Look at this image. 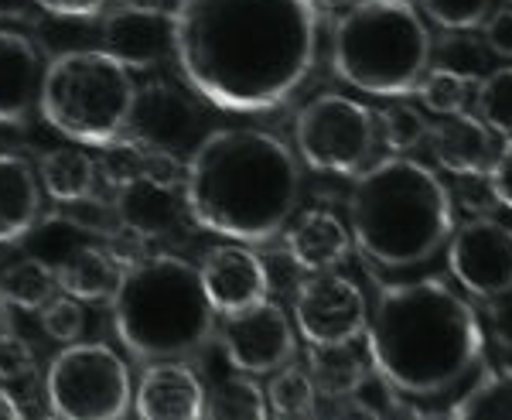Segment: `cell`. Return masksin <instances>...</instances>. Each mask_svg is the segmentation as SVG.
Segmentation results:
<instances>
[{
    "mask_svg": "<svg viewBox=\"0 0 512 420\" xmlns=\"http://www.w3.org/2000/svg\"><path fill=\"white\" fill-rule=\"evenodd\" d=\"M171 28L181 76L226 113L277 110L318 62L315 0H178Z\"/></svg>",
    "mask_w": 512,
    "mask_h": 420,
    "instance_id": "6da1fadb",
    "label": "cell"
},
{
    "mask_svg": "<svg viewBox=\"0 0 512 420\" xmlns=\"http://www.w3.org/2000/svg\"><path fill=\"white\" fill-rule=\"evenodd\" d=\"M379 383L410 400H434L465 383L485 356L475 308L441 280L390 284L366 321Z\"/></svg>",
    "mask_w": 512,
    "mask_h": 420,
    "instance_id": "7a4b0ae2",
    "label": "cell"
},
{
    "mask_svg": "<svg viewBox=\"0 0 512 420\" xmlns=\"http://www.w3.org/2000/svg\"><path fill=\"white\" fill-rule=\"evenodd\" d=\"M301 199L294 151L267 130H212L188 154L185 202L195 226L236 243H270Z\"/></svg>",
    "mask_w": 512,
    "mask_h": 420,
    "instance_id": "3957f363",
    "label": "cell"
},
{
    "mask_svg": "<svg viewBox=\"0 0 512 420\" xmlns=\"http://www.w3.org/2000/svg\"><path fill=\"white\" fill-rule=\"evenodd\" d=\"M352 243L383 270L420 267L451 240L454 202L427 164L393 154L355 178L349 195Z\"/></svg>",
    "mask_w": 512,
    "mask_h": 420,
    "instance_id": "277c9868",
    "label": "cell"
},
{
    "mask_svg": "<svg viewBox=\"0 0 512 420\" xmlns=\"http://www.w3.org/2000/svg\"><path fill=\"white\" fill-rule=\"evenodd\" d=\"M113 332L137 362L192 359L216 339V308L202 270L175 253H154L123 267L113 294Z\"/></svg>",
    "mask_w": 512,
    "mask_h": 420,
    "instance_id": "5b68a950",
    "label": "cell"
},
{
    "mask_svg": "<svg viewBox=\"0 0 512 420\" xmlns=\"http://www.w3.org/2000/svg\"><path fill=\"white\" fill-rule=\"evenodd\" d=\"M338 79L373 96H407L431 65V35L410 0H355L335 24Z\"/></svg>",
    "mask_w": 512,
    "mask_h": 420,
    "instance_id": "8992f818",
    "label": "cell"
},
{
    "mask_svg": "<svg viewBox=\"0 0 512 420\" xmlns=\"http://www.w3.org/2000/svg\"><path fill=\"white\" fill-rule=\"evenodd\" d=\"M130 69L110 52L76 48L45 65L38 110L52 130L89 147L117 144L134 106Z\"/></svg>",
    "mask_w": 512,
    "mask_h": 420,
    "instance_id": "52a82bcc",
    "label": "cell"
},
{
    "mask_svg": "<svg viewBox=\"0 0 512 420\" xmlns=\"http://www.w3.org/2000/svg\"><path fill=\"white\" fill-rule=\"evenodd\" d=\"M48 407L69 420H120L130 410V369L103 342H69L48 366Z\"/></svg>",
    "mask_w": 512,
    "mask_h": 420,
    "instance_id": "ba28073f",
    "label": "cell"
},
{
    "mask_svg": "<svg viewBox=\"0 0 512 420\" xmlns=\"http://www.w3.org/2000/svg\"><path fill=\"white\" fill-rule=\"evenodd\" d=\"M294 140L297 154L308 168L352 175L373 158L376 117L359 100L325 93L297 113Z\"/></svg>",
    "mask_w": 512,
    "mask_h": 420,
    "instance_id": "9c48e42d",
    "label": "cell"
},
{
    "mask_svg": "<svg viewBox=\"0 0 512 420\" xmlns=\"http://www.w3.org/2000/svg\"><path fill=\"white\" fill-rule=\"evenodd\" d=\"M123 137L168 154V158H188L202 144V110H198L195 96L175 82H144L134 93Z\"/></svg>",
    "mask_w": 512,
    "mask_h": 420,
    "instance_id": "30bf717a",
    "label": "cell"
},
{
    "mask_svg": "<svg viewBox=\"0 0 512 420\" xmlns=\"http://www.w3.org/2000/svg\"><path fill=\"white\" fill-rule=\"evenodd\" d=\"M216 342L229 366L246 376L277 373L297 352L291 318L280 304L267 298L253 308L222 315V325H216Z\"/></svg>",
    "mask_w": 512,
    "mask_h": 420,
    "instance_id": "8fae6325",
    "label": "cell"
},
{
    "mask_svg": "<svg viewBox=\"0 0 512 420\" xmlns=\"http://www.w3.org/2000/svg\"><path fill=\"white\" fill-rule=\"evenodd\" d=\"M451 277L475 298L512 291V229L499 219H468L448 240Z\"/></svg>",
    "mask_w": 512,
    "mask_h": 420,
    "instance_id": "7c38bea8",
    "label": "cell"
},
{
    "mask_svg": "<svg viewBox=\"0 0 512 420\" xmlns=\"http://www.w3.org/2000/svg\"><path fill=\"white\" fill-rule=\"evenodd\" d=\"M294 318L301 335L311 345H332V342H355L366 332L369 308L362 291L342 274L318 270L297 287Z\"/></svg>",
    "mask_w": 512,
    "mask_h": 420,
    "instance_id": "4fadbf2b",
    "label": "cell"
},
{
    "mask_svg": "<svg viewBox=\"0 0 512 420\" xmlns=\"http://www.w3.org/2000/svg\"><path fill=\"white\" fill-rule=\"evenodd\" d=\"M113 216L130 236L137 240H168L181 229L188 216L185 185H178L154 171H140V175L120 181L117 202H113Z\"/></svg>",
    "mask_w": 512,
    "mask_h": 420,
    "instance_id": "5bb4252c",
    "label": "cell"
},
{
    "mask_svg": "<svg viewBox=\"0 0 512 420\" xmlns=\"http://www.w3.org/2000/svg\"><path fill=\"white\" fill-rule=\"evenodd\" d=\"M198 270H202L205 294H209L216 315H233V311L253 308L263 298H270V274L250 246H212V250H205Z\"/></svg>",
    "mask_w": 512,
    "mask_h": 420,
    "instance_id": "9a60e30c",
    "label": "cell"
},
{
    "mask_svg": "<svg viewBox=\"0 0 512 420\" xmlns=\"http://www.w3.org/2000/svg\"><path fill=\"white\" fill-rule=\"evenodd\" d=\"M103 52L120 59L130 72H147L175 52V28L168 11H134L120 7L103 21Z\"/></svg>",
    "mask_w": 512,
    "mask_h": 420,
    "instance_id": "2e32d148",
    "label": "cell"
},
{
    "mask_svg": "<svg viewBox=\"0 0 512 420\" xmlns=\"http://www.w3.org/2000/svg\"><path fill=\"white\" fill-rule=\"evenodd\" d=\"M134 407L144 420H198L205 410V386L181 359L147 362Z\"/></svg>",
    "mask_w": 512,
    "mask_h": 420,
    "instance_id": "e0dca14e",
    "label": "cell"
},
{
    "mask_svg": "<svg viewBox=\"0 0 512 420\" xmlns=\"http://www.w3.org/2000/svg\"><path fill=\"white\" fill-rule=\"evenodd\" d=\"M45 62L35 41L0 28V127H21L41 100Z\"/></svg>",
    "mask_w": 512,
    "mask_h": 420,
    "instance_id": "ac0fdd59",
    "label": "cell"
},
{
    "mask_svg": "<svg viewBox=\"0 0 512 420\" xmlns=\"http://www.w3.org/2000/svg\"><path fill=\"white\" fill-rule=\"evenodd\" d=\"M431 151L441 168L461 178H482L499 154L489 123L468 113H448V120L437 123L431 130Z\"/></svg>",
    "mask_w": 512,
    "mask_h": 420,
    "instance_id": "d6986e66",
    "label": "cell"
},
{
    "mask_svg": "<svg viewBox=\"0 0 512 420\" xmlns=\"http://www.w3.org/2000/svg\"><path fill=\"white\" fill-rule=\"evenodd\" d=\"M41 178L21 154L0 151V246L24 243L41 219Z\"/></svg>",
    "mask_w": 512,
    "mask_h": 420,
    "instance_id": "ffe728a7",
    "label": "cell"
},
{
    "mask_svg": "<svg viewBox=\"0 0 512 420\" xmlns=\"http://www.w3.org/2000/svg\"><path fill=\"white\" fill-rule=\"evenodd\" d=\"M352 250V233L345 222L332 212H304L287 233V253L301 270L318 274V270L338 267Z\"/></svg>",
    "mask_w": 512,
    "mask_h": 420,
    "instance_id": "44dd1931",
    "label": "cell"
},
{
    "mask_svg": "<svg viewBox=\"0 0 512 420\" xmlns=\"http://www.w3.org/2000/svg\"><path fill=\"white\" fill-rule=\"evenodd\" d=\"M59 287L72 298H79L82 304H99V301H113L123 277V267L117 263L110 250L96 243L79 246L72 257H65L59 267Z\"/></svg>",
    "mask_w": 512,
    "mask_h": 420,
    "instance_id": "7402d4cb",
    "label": "cell"
},
{
    "mask_svg": "<svg viewBox=\"0 0 512 420\" xmlns=\"http://www.w3.org/2000/svg\"><path fill=\"white\" fill-rule=\"evenodd\" d=\"M38 178H41V188H45L55 202L76 205L93 195L99 168L82 147H55V151L41 154Z\"/></svg>",
    "mask_w": 512,
    "mask_h": 420,
    "instance_id": "603a6c76",
    "label": "cell"
},
{
    "mask_svg": "<svg viewBox=\"0 0 512 420\" xmlns=\"http://www.w3.org/2000/svg\"><path fill=\"white\" fill-rule=\"evenodd\" d=\"M308 376L321 397H355L362 390V383H366V362L352 349V342L311 345Z\"/></svg>",
    "mask_w": 512,
    "mask_h": 420,
    "instance_id": "cb8c5ba5",
    "label": "cell"
},
{
    "mask_svg": "<svg viewBox=\"0 0 512 420\" xmlns=\"http://www.w3.org/2000/svg\"><path fill=\"white\" fill-rule=\"evenodd\" d=\"M55 287H59V274L48 260L35 257H21L18 263H7L4 274H0V294L11 308L21 311H41L48 301L55 298Z\"/></svg>",
    "mask_w": 512,
    "mask_h": 420,
    "instance_id": "d4e9b609",
    "label": "cell"
},
{
    "mask_svg": "<svg viewBox=\"0 0 512 420\" xmlns=\"http://www.w3.org/2000/svg\"><path fill=\"white\" fill-rule=\"evenodd\" d=\"M202 417H209V420H263V417H270L267 393H263L260 383L250 380L246 373L233 376V380H219L209 393H205Z\"/></svg>",
    "mask_w": 512,
    "mask_h": 420,
    "instance_id": "484cf974",
    "label": "cell"
},
{
    "mask_svg": "<svg viewBox=\"0 0 512 420\" xmlns=\"http://www.w3.org/2000/svg\"><path fill=\"white\" fill-rule=\"evenodd\" d=\"M24 243H31V253L41 260H48L52 267H59L65 257L79 250V246L93 243V226L76 216H41L35 222Z\"/></svg>",
    "mask_w": 512,
    "mask_h": 420,
    "instance_id": "4316f807",
    "label": "cell"
},
{
    "mask_svg": "<svg viewBox=\"0 0 512 420\" xmlns=\"http://www.w3.org/2000/svg\"><path fill=\"white\" fill-rule=\"evenodd\" d=\"M458 420H512V366L485 373L472 390L451 407Z\"/></svg>",
    "mask_w": 512,
    "mask_h": 420,
    "instance_id": "83f0119b",
    "label": "cell"
},
{
    "mask_svg": "<svg viewBox=\"0 0 512 420\" xmlns=\"http://www.w3.org/2000/svg\"><path fill=\"white\" fill-rule=\"evenodd\" d=\"M267 407H270V414L280 420L315 417L318 390H315V383H311V376L304 373V369H294L291 362H287L284 369H277L267 390Z\"/></svg>",
    "mask_w": 512,
    "mask_h": 420,
    "instance_id": "f1b7e54d",
    "label": "cell"
},
{
    "mask_svg": "<svg viewBox=\"0 0 512 420\" xmlns=\"http://www.w3.org/2000/svg\"><path fill=\"white\" fill-rule=\"evenodd\" d=\"M417 96L427 110L441 113V117L461 113L465 110V100H468V79L451 69H444V65H437V69H427L424 79L417 82Z\"/></svg>",
    "mask_w": 512,
    "mask_h": 420,
    "instance_id": "f546056e",
    "label": "cell"
},
{
    "mask_svg": "<svg viewBox=\"0 0 512 420\" xmlns=\"http://www.w3.org/2000/svg\"><path fill=\"white\" fill-rule=\"evenodd\" d=\"M478 113L495 134L512 137V65L495 69L482 79L478 89Z\"/></svg>",
    "mask_w": 512,
    "mask_h": 420,
    "instance_id": "4dcf8cb0",
    "label": "cell"
},
{
    "mask_svg": "<svg viewBox=\"0 0 512 420\" xmlns=\"http://www.w3.org/2000/svg\"><path fill=\"white\" fill-rule=\"evenodd\" d=\"M376 123H379V137H383V144L396 154L410 151V147H417L420 140L427 137V120L407 103L383 106V113L376 117Z\"/></svg>",
    "mask_w": 512,
    "mask_h": 420,
    "instance_id": "1f68e13d",
    "label": "cell"
},
{
    "mask_svg": "<svg viewBox=\"0 0 512 420\" xmlns=\"http://www.w3.org/2000/svg\"><path fill=\"white\" fill-rule=\"evenodd\" d=\"M492 0H420L424 14L444 31H472L489 18Z\"/></svg>",
    "mask_w": 512,
    "mask_h": 420,
    "instance_id": "d6a6232c",
    "label": "cell"
},
{
    "mask_svg": "<svg viewBox=\"0 0 512 420\" xmlns=\"http://www.w3.org/2000/svg\"><path fill=\"white\" fill-rule=\"evenodd\" d=\"M41 328H45V332L52 335L55 342H62V345L79 342L82 328H86V311H82V301L62 291V298H52L45 308H41Z\"/></svg>",
    "mask_w": 512,
    "mask_h": 420,
    "instance_id": "836d02e7",
    "label": "cell"
},
{
    "mask_svg": "<svg viewBox=\"0 0 512 420\" xmlns=\"http://www.w3.org/2000/svg\"><path fill=\"white\" fill-rule=\"evenodd\" d=\"M35 369L38 359L31 342L0 328V383H24L28 376H35Z\"/></svg>",
    "mask_w": 512,
    "mask_h": 420,
    "instance_id": "e575fe53",
    "label": "cell"
},
{
    "mask_svg": "<svg viewBox=\"0 0 512 420\" xmlns=\"http://www.w3.org/2000/svg\"><path fill=\"white\" fill-rule=\"evenodd\" d=\"M441 65L465 79H475L482 72V62H485V52L468 38H444L441 41Z\"/></svg>",
    "mask_w": 512,
    "mask_h": 420,
    "instance_id": "d590c367",
    "label": "cell"
},
{
    "mask_svg": "<svg viewBox=\"0 0 512 420\" xmlns=\"http://www.w3.org/2000/svg\"><path fill=\"white\" fill-rule=\"evenodd\" d=\"M485 178H489L492 199L512 212V137H506V144H502V151L495 154V161L489 164Z\"/></svg>",
    "mask_w": 512,
    "mask_h": 420,
    "instance_id": "8d00e7d4",
    "label": "cell"
},
{
    "mask_svg": "<svg viewBox=\"0 0 512 420\" xmlns=\"http://www.w3.org/2000/svg\"><path fill=\"white\" fill-rule=\"evenodd\" d=\"M41 11L55 14V18H72V21H93L106 11L110 0H35Z\"/></svg>",
    "mask_w": 512,
    "mask_h": 420,
    "instance_id": "74e56055",
    "label": "cell"
},
{
    "mask_svg": "<svg viewBox=\"0 0 512 420\" xmlns=\"http://www.w3.org/2000/svg\"><path fill=\"white\" fill-rule=\"evenodd\" d=\"M485 45L499 59H512V7L485 18Z\"/></svg>",
    "mask_w": 512,
    "mask_h": 420,
    "instance_id": "f35d334b",
    "label": "cell"
},
{
    "mask_svg": "<svg viewBox=\"0 0 512 420\" xmlns=\"http://www.w3.org/2000/svg\"><path fill=\"white\" fill-rule=\"evenodd\" d=\"M489 325L502 349L512 352V291H502L499 298H489Z\"/></svg>",
    "mask_w": 512,
    "mask_h": 420,
    "instance_id": "ab89813d",
    "label": "cell"
},
{
    "mask_svg": "<svg viewBox=\"0 0 512 420\" xmlns=\"http://www.w3.org/2000/svg\"><path fill=\"white\" fill-rule=\"evenodd\" d=\"M35 7V0H0V21H24Z\"/></svg>",
    "mask_w": 512,
    "mask_h": 420,
    "instance_id": "60d3db41",
    "label": "cell"
},
{
    "mask_svg": "<svg viewBox=\"0 0 512 420\" xmlns=\"http://www.w3.org/2000/svg\"><path fill=\"white\" fill-rule=\"evenodd\" d=\"M24 417V410H21V403L11 397V393L0 386V420H21Z\"/></svg>",
    "mask_w": 512,
    "mask_h": 420,
    "instance_id": "b9f144b4",
    "label": "cell"
},
{
    "mask_svg": "<svg viewBox=\"0 0 512 420\" xmlns=\"http://www.w3.org/2000/svg\"><path fill=\"white\" fill-rule=\"evenodd\" d=\"M120 7H134V11H168V0H120Z\"/></svg>",
    "mask_w": 512,
    "mask_h": 420,
    "instance_id": "7bdbcfd3",
    "label": "cell"
},
{
    "mask_svg": "<svg viewBox=\"0 0 512 420\" xmlns=\"http://www.w3.org/2000/svg\"><path fill=\"white\" fill-rule=\"evenodd\" d=\"M321 7H345V4H355V0H315Z\"/></svg>",
    "mask_w": 512,
    "mask_h": 420,
    "instance_id": "ee69618b",
    "label": "cell"
},
{
    "mask_svg": "<svg viewBox=\"0 0 512 420\" xmlns=\"http://www.w3.org/2000/svg\"><path fill=\"white\" fill-rule=\"evenodd\" d=\"M4 308H7V301H4V294H0V328H4Z\"/></svg>",
    "mask_w": 512,
    "mask_h": 420,
    "instance_id": "f6af8a7d",
    "label": "cell"
},
{
    "mask_svg": "<svg viewBox=\"0 0 512 420\" xmlns=\"http://www.w3.org/2000/svg\"><path fill=\"white\" fill-rule=\"evenodd\" d=\"M509 4H512V0H509Z\"/></svg>",
    "mask_w": 512,
    "mask_h": 420,
    "instance_id": "bcb514c9",
    "label": "cell"
}]
</instances>
